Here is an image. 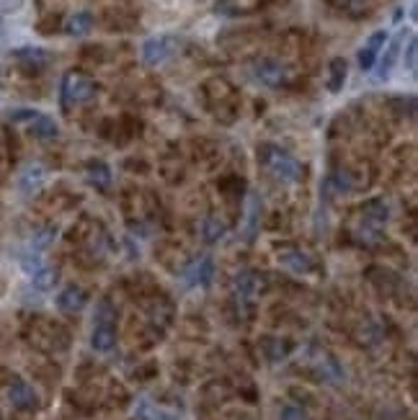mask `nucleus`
I'll return each mask as SVG.
<instances>
[{"label":"nucleus","mask_w":418,"mask_h":420,"mask_svg":"<svg viewBox=\"0 0 418 420\" xmlns=\"http://www.w3.org/2000/svg\"><path fill=\"white\" fill-rule=\"evenodd\" d=\"M31 278H34L31 284H34L36 292H50V289H54V284H57V271L44 266V269L39 271V273H34Z\"/></svg>","instance_id":"22"},{"label":"nucleus","mask_w":418,"mask_h":420,"mask_svg":"<svg viewBox=\"0 0 418 420\" xmlns=\"http://www.w3.org/2000/svg\"><path fill=\"white\" fill-rule=\"evenodd\" d=\"M65 34L70 36H86L91 29H94V13L91 10H77V13H73V16L65 21Z\"/></svg>","instance_id":"15"},{"label":"nucleus","mask_w":418,"mask_h":420,"mask_svg":"<svg viewBox=\"0 0 418 420\" xmlns=\"http://www.w3.org/2000/svg\"><path fill=\"white\" fill-rule=\"evenodd\" d=\"M227 235V222L217 214H209V217L202 222V237L207 243H220L222 237Z\"/></svg>","instance_id":"18"},{"label":"nucleus","mask_w":418,"mask_h":420,"mask_svg":"<svg viewBox=\"0 0 418 420\" xmlns=\"http://www.w3.org/2000/svg\"><path fill=\"white\" fill-rule=\"evenodd\" d=\"M91 345L98 353H109L117 345V330L114 322H96L94 333H91Z\"/></svg>","instance_id":"10"},{"label":"nucleus","mask_w":418,"mask_h":420,"mask_svg":"<svg viewBox=\"0 0 418 420\" xmlns=\"http://www.w3.org/2000/svg\"><path fill=\"white\" fill-rule=\"evenodd\" d=\"M44 178H47V170L39 165V163H31V165H26L21 170V176H18V188L24 193H34L42 188Z\"/></svg>","instance_id":"12"},{"label":"nucleus","mask_w":418,"mask_h":420,"mask_svg":"<svg viewBox=\"0 0 418 420\" xmlns=\"http://www.w3.org/2000/svg\"><path fill=\"white\" fill-rule=\"evenodd\" d=\"M24 6V0H0V10H6V13H13Z\"/></svg>","instance_id":"30"},{"label":"nucleus","mask_w":418,"mask_h":420,"mask_svg":"<svg viewBox=\"0 0 418 420\" xmlns=\"http://www.w3.org/2000/svg\"><path fill=\"white\" fill-rule=\"evenodd\" d=\"M279 263L292 269L294 273H310V271L315 269V261L305 250H299V248H282L279 250Z\"/></svg>","instance_id":"7"},{"label":"nucleus","mask_w":418,"mask_h":420,"mask_svg":"<svg viewBox=\"0 0 418 420\" xmlns=\"http://www.w3.org/2000/svg\"><path fill=\"white\" fill-rule=\"evenodd\" d=\"M258 160L274 178H279L284 183H294V181L302 178V165L297 163V158H292L290 152L276 147V144H261Z\"/></svg>","instance_id":"1"},{"label":"nucleus","mask_w":418,"mask_h":420,"mask_svg":"<svg viewBox=\"0 0 418 420\" xmlns=\"http://www.w3.org/2000/svg\"><path fill=\"white\" fill-rule=\"evenodd\" d=\"M88 181H91V186H96L98 191H106L111 186V168L106 163H91V165H88Z\"/></svg>","instance_id":"21"},{"label":"nucleus","mask_w":418,"mask_h":420,"mask_svg":"<svg viewBox=\"0 0 418 420\" xmlns=\"http://www.w3.org/2000/svg\"><path fill=\"white\" fill-rule=\"evenodd\" d=\"M328 183H331V188L336 193H346L354 188V178H351L349 170H336V173L328 178Z\"/></svg>","instance_id":"25"},{"label":"nucleus","mask_w":418,"mask_h":420,"mask_svg":"<svg viewBox=\"0 0 418 420\" xmlns=\"http://www.w3.org/2000/svg\"><path fill=\"white\" fill-rule=\"evenodd\" d=\"M264 348H266V356H269L271 361H282L284 356H287V351H290V343L282 340V338H269L264 343Z\"/></svg>","instance_id":"24"},{"label":"nucleus","mask_w":418,"mask_h":420,"mask_svg":"<svg viewBox=\"0 0 418 420\" xmlns=\"http://www.w3.org/2000/svg\"><path fill=\"white\" fill-rule=\"evenodd\" d=\"M232 289H235V297L240 302H246L251 297L256 294L258 289V273L251 269H243L240 273H235V281H232Z\"/></svg>","instance_id":"13"},{"label":"nucleus","mask_w":418,"mask_h":420,"mask_svg":"<svg viewBox=\"0 0 418 420\" xmlns=\"http://www.w3.org/2000/svg\"><path fill=\"white\" fill-rule=\"evenodd\" d=\"M21 269L29 273V276H34V273H39V271L44 269V261L39 253H26V255H21Z\"/></svg>","instance_id":"26"},{"label":"nucleus","mask_w":418,"mask_h":420,"mask_svg":"<svg viewBox=\"0 0 418 420\" xmlns=\"http://www.w3.org/2000/svg\"><path fill=\"white\" fill-rule=\"evenodd\" d=\"M385 44H387V31H375V34L369 36L367 44L359 50V68L369 73V70L377 65V57H380V50H385Z\"/></svg>","instance_id":"5"},{"label":"nucleus","mask_w":418,"mask_h":420,"mask_svg":"<svg viewBox=\"0 0 418 420\" xmlns=\"http://www.w3.org/2000/svg\"><path fill=\"white\" fill-rule=\"evenodd\" d=\"M8 400L18 410H36L39 407V395L34 392V387L26 382H13L8 387Z\"/></svg>","instance_id":"6"},{"label":"nucleus","mask_w":418,"mask_h":420,"mask_svg":"<svg viewBox=\"0 0 418 420\" xmlns=\"http://www.w3.org/2000/svg\"><path fill=\"white\" fill-rule=\"evenodd\" d=\"M39 117V111L34 109H16L10 111V121H34Z\"/></svg>","instance_id":"29"},{"label":"nucleus","mask_w":418,"mask_h":420,"mask_svg":"<svg viewBox=\"0 0 418 420\" xmlns=\"http://www.w3.org/2000/svg\"><path fill=\"white\" fill-rule=\"evenodd\" d=\"M258 225H261V199L256 193L248 196V219H246V235L248 240H253L258 232Z\"/></svg>","instance_id":"20"},{"label":"nucleus","mask_w":418,"mask_h":420,"mask_svg":"<svg viewBox=\"0 0 418 420\" xmlns=\"http://www.w3.org/2000/svg\"><path fill=\"white\" fill-rule=\"evenodd\" d=\"M253 77H256L261 85H269V88H279V85L287 83L290 77V70L284 68L279 59L271 57H261L253 62Z\"/></svg>","instance_id":"4"},{"label":"nucleus","mask_w":418,"mask_h":420,"mask_svg":"<svg viewBox=\"0 0 418 420\" xmlns=\"http://www.w3.org/2000/svg\"><path fill=\"white\" fill-rule=\"evenodd\" d=\"M29 132H31V137H36V140H54V137L60 135V126L54 124V119L52 117L39 114V117L31 121Z\"/></svg>","instance_id":"19"},{"label":"nucleus","mask_w":418,"mask_h":420,"mask_svg":"<svg viewBox=\"0 0 418 420\" xmlns=\"http://www.w3.org/2000/svg\"><path fill=\"white\" fill-rule=\"evenodd\" d=\"M13 57L24 65L26 70H42L47 68V62H50V52L39 50V47H21V50L13 52Z\"/></svg>","instance_id":"11"},{"label":"nucleus","mask_w":418,"mask_h":420,"mask_svg":"<svg viewBox=\"0 0 418 420\" xmlns=\"http://www.w3.org/2000/svg\"><path fill=\"white\" fill-rule=\"evenodd\" d=\"M403 39H405V31H401V34L395 36L393 42L387 44V50H385V57L382 62H380V70H377V77H387L390 75V70H393V65L398 62V54H401V47H403Z\"/></svg>","instance_id":"17"},{"label":"nucleus","mask_w":418,"mask_h":420,"mask_svg":"<svg viewBox=\"0 0 418 420\" xmlns=\"http://www.w3.org/2000/svg\"><path fill=\"white\" fill-rule=\"evenodd\" d=\"M416 57H418V42H416V36H410L408 50H405V54H403V59H405V68H408L410 73H416Z\"/></svg>","instance_id":"28"},{"label":"nucleus","mask_w":418,"mask_h":420,"mask_svg":"<svg viewBox=\"0 0 418 420\" xmlns=\"http://www.w3.org/2000/svg\"><path fill=\"white\" fill-rule=\"evenodd\" d=\"M212 276H214L212 255L199 258V261H194L186 269V281H188V284H194V286H209V284H212Z\"/></svg>","instance_id":"8"},{"label":"nucleus","mask_w":418,"mask_h":420,"mask_svg":"<svg viewBox=\"0 0 418 420\" xmlns=\"http://www.w3.org/2000/svg\"><path fill=\"white\" fill-rule=\"evenodd\" d=\"M176 50H179V36H171V34L150 36V39L142 44V62H145L147 68H158V65H163Z\"/></svg>","instance_id":"2"},{"label":"nucleus","mask_w":418,"mask_h":420,"mask_svg":"<svg viewBox=\"0 0 418 420\" xmlns=\"http://www.w3.org/2000/svg\"><path fill=\"white\" fill-rule=\"evenodd\" d=\"M86 304H88V294L80 286H68V289H62L60 297H57V307H60L62 312H68V315H77Z\"/></svg>","instance_id":"9"},{"label":"nucleus","mask_w":418,"mask_h":420,"mask_svg":"<svg viewBox=\"0 0 418 420\" xmlns=\"http://www.w3.org/2000/svg\"><path fill=\"white\" fill-rule=\"evenodd\" d=\"M346 75H349V65H346V59L333 57L331 62H328V91H331V93L343 91Z\"/></svg>","instance_id":"16"},{"label":"nucleus","mask_w":418,"mask_h":420,"mask_svg":"<svg viewBox=\"0 0 418 420\" xmlns=\"http://www.w3.org/2000/svg\"><path fill=\"white\" fill-rule=\"evenodd\" d=\"M62 103L70 106V103H86L96 96V83L91 77L75 75V73H68L62 77Z\"/></svg>","instance_id":"3"},{"label":"nucleus","mask_w":418,"mask_h":420,"mask_svg":"<svg viewBox=\"0 0 418 420\" xmlns=\"http://www.w3.org/2000/svg\"><path fill=\"white\" fill-rule=\"evenodd\" d=\"M279 420H308V410L302 405H284Z\"/></svg>","instance_id":"27"},{"label":"nucleus","mask_w":418,"mask_h":420,"mask_svg":"<svg viewBox=\"0 0 418 420\" xmlns=\"http://www.w3.org/2000/svg\"><path fill=\"white\" fill-rule=\"evenodd\" d=\"M54 237H57V227H52V225L50 227H42L34 237H31V250H36V253L47 250V248L54 243Z\"/></svg>","instance_id":"23"},{"label":"nucleus","mask_w":418,"mask_h":420,"mask_svg":"<svg viewBox=\"0 0 418 420\" xmlns=\"http://www.w3.org/2000/svg\"><path fill=\"white\" fill-rule=\"evenodd\" d=\"M361 214H364V225L372 230L382 227L385 222H387V217H390V209H387V204L382 202V199H372V202L364 204V209H361Z\"/></svg>","instance_id":"14"},{"label":"nucleus","mask_w":418,"mask_h":420,"mask_svg":"<svg viewBox=\"0 0 418 420\" xmlns=\"http://www.w3.org/2000/svg\"><path fill=\"white\" fill-rule=\"evenodd\" d=\"M0 29H3V18H0Z\"/></svg>","instance_id":"31"}]
</instances>
